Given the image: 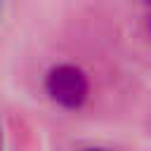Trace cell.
Masks as SVG:
<instances>
[{"label":"cell","instance_id":"obj_1","mask_svg":"<svg viewBox=\"0 0 151 151\" xmlns=\"http://www.w3.org/2000/svg\"><path fill=\"white\" fill-rule=\"evenodd\" d=\"M45 90L59 106H64V109H80L85 104V99H87L90 83H87L85 73L78 66L59 64V66L50 68V73L45 78Z\"/></svg>","mask_w":151,"mask_h":151},{"label":"cell","instance_id":"obj_2","mask_svg":"<svg viewBox=\"0 0 151 151\" xmlns=\"http://www.w3.org/2000/svg\"><path fill=\"white\" fill-rule=\"evenodd\" d=\"M83 151H106V149H97V146H90V149H83Z\"/></svg>","mask_w":151,"mask_h":151},{"label":"cell","instance_id":"obj_3","mask_svg":"<svg viewBox=\"0 0 151 151\" xmlns=\"http://www.w3.org/2000/svg\"><path fill=\"white\" fill-rule=\"evenodd\" d=\"M0 151H2V127H0Z\"/></svg>","mask_w":151,"mask_h":151},{"label":"cell","instance_id":"obj_4","mask_svg":"<svg viewBox=\"0 0 151 151\" xmlns=\"http://www.w3.org/2000/svg\"><path fill=\"white\" fill-rule=\"evenodd\" d=\"M149 31H151V21H149Z\"/></svg>","mask_w":151,"mask_h":151},{"label":"cell","instance_id":"obj_5","mask_svg":"<svg viewBox=\"0 0 151 151\" xmlns=\"http://www.w3.org/2000/svg\"><path fill=\"white\" fill-rule=\"evenodd\" d=\"M0 5H2V0H0Z\"/></svg>","mask_w":151,"mask_h":151},{"label":"cell","instance_id":"obj_6","mask_svg":"<svg viewBox=\"0 0 151 151\" xmlns=\"http://www.w3.org/2000/svg\"><path fill=\"white\" fill-rule=\"evenodd\" d=\"M146 2H151V0H146Z\"/></svg>","mask_w":151,"mask_h":151}]
</instances>
